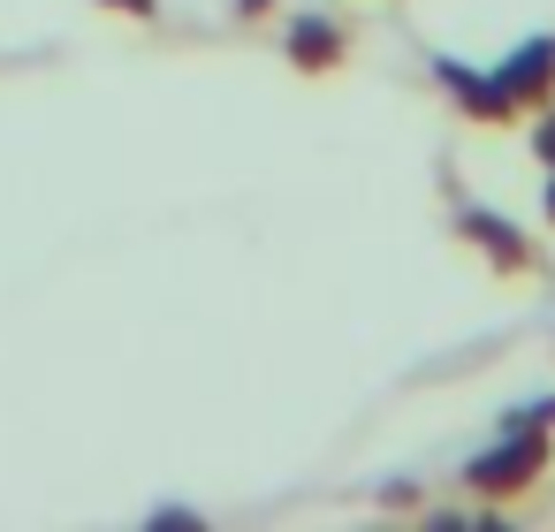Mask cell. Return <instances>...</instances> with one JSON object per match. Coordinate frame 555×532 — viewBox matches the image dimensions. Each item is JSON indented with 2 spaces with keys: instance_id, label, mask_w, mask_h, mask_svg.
Listing matches in <instances>:
<instances>
[{
  "instance_id": "obj_1",
  "label": "cell",
  "mask_w": 555,
  "mask_h": 532,
  "mask_svg": "<svg viewBox=\"0 0 555 532\" xmlns=\"http://www.w3.org/2000/svg\"><path fill=\"white\" fill-rule=\"evenodd\" d=\"M555 464V433H525V426H502L456 479L479 494V502H517V494H532L540 486V471Z\"/></svg>"
},
{
  "instance_id": "obj_2",
  "label": "cell",
  "mask_w": 555,
  "mask_h": 532,
  "mask_svg": "<svg viewBox=\"0 0 555 532\" xmlns=\"http://www.w3.org/2000/svg\"><path fill=\"white\" fill-rule=\"evenodd\" d=\"M434 85H441L449 107H456L464 122H479V130H509V122H517V107H509V92L494 85V69H472V62H456V54H434Z\"/></svg>"
},
{
  "instance_id": "obj_3",
  "label": "cell",
  "mask_w": 555,
  "mask_h": 532,
  "mask_svg": "<svg viewBox=\"0 0 555 532\" xmlns=\"http://www.w3.org/2000/svg\"><path fill=\"white\" fill-rule=\"evenodd\" d=\"M456 236L487 259V274H502V282H509V274H532V236H525L509 213H494V206H464V213H456Z\"/></svg>"
},
{
  "instance_id": "obj_4",
  "label": "cell",
  "mask_w": 555,
  "mask_h": 532,
  "mask_svg": "<svg viewBox=\"0 0 555 532\" xmlns=\"http://www.w3.org/2000/svg\"><path fill=\"white\" fill-rule=\"evenodd\" d=\"M494 85L509 92V107H517V122H525L532 107H547V100H555V31H532V39H517V47L502 54V69H494Z\"/></svg>"
},
{
  "instance_id": "obj_5",
  "label": "cell",
  "mask_w": 555,
  "mask_h": 532,
  "mask_svg": "<svg viewBox=\"0 0 555 532\" xmlns=\"http://www.w3.org/2000/svg\"><path fill=\"white\" fill-rule=\"evenodd\" d=\"M282 54H289V69H305V77H327V69H343L350 39H343V24H335V16H289V31H282Z\"/></svg>"
},
{
  "instance_id": "obj_6",
  "label": "cell",
  "mask_w": 555,
  "mask_h": 532,
  "mask_svg": "<svg viewBox=\"0 0 555 532\" xmlns=\"http://www.w3.org/2000/svg\"><path fill=\"white\" fill-rule=\"evenodd\" d=\"M502 426H525V433H555V395H532V403L502 411Z\"/></svg>"
},
{
  "instance_id": "obj_7",
  "label": "cell",
  "mask_w": 555,
  "mask_h": 532,
  "mask_svg": "<svg viewBox=\"0 0 555 532\" xmlns=\"http://www.w3.org/2000/svg\"><path fill=\"white\" fill-rule=\"evenodd\" d=\"M525 138H532V160L547 168V160H555V100H547V107H532V130H525Z\"/></svg>"
},
{
  "instance_id": "obj_8",
  "label": "cell",
  "mask_w": 555,
  "mask_h": 532,
  "mask_svg": "<svg viewBox=\"0 0 555 532\" xmlns=\"http://www.w3.org/2000/svg\"><path fill=\"white\" fill-rule=\"evenodd\" d=\"M540 221L555 229V160H547V183H540Z\"/></svg>"
},
{
  "instance_id": "obj_9",
  "label": "cell",
  "mask_w": 555,
  "mask_h": 532,
  "mask_svg": "<svg viewBox=\"0 0 555 532\" xmlns=\"http://www.w3.org/2000/svg\"><path fill=\"white\" fill-rule=\"evenodd\" d=\"M267 9H274V0H236V16H244V24H251V16H267Z\"/></svg>"
},
{
  "instance_id": "obj_10",
  "label": "cell",
  "mask_w": 555,
  "mask_h": 532,
  "mask_svg": "<svg viewBox=\"0 0 555 532\" xmlns=\"http://www.w3.org/2000/svg\"><path fill=\"white\" fill-rule=\"evenodd\" d=\"M107 9H130V16H153V0H107Z\"/></svg>"
}]
</instances>
